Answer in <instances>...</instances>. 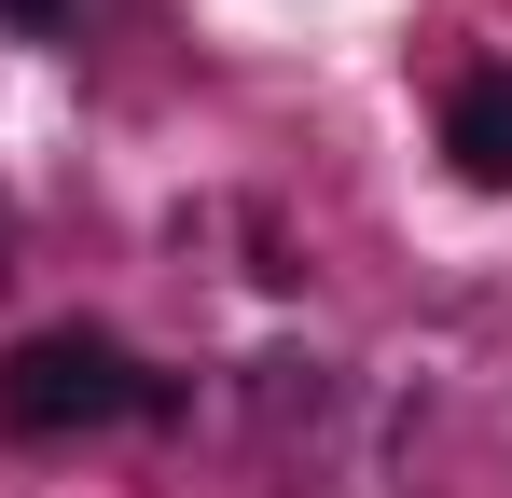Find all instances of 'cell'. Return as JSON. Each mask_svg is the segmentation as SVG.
<instances>
[{
    "label": "cell",
    "mask_w": 512,
    "mask_h": 498,
    "mask_svg": "<svg viewBox=\"0 0 512 498\" xmlns=\"http://www.w3.org/2000/svg\"><path fill=\"white\" fill-rule=\"evenodd\" d=\"M0 14H14V28H56V14H70V0H0Z\"/></svg>",
    "instance_id": "3"
},
{
    "label": "cell",
    "mask_w": 512,
    "mask_h": 498,
    "mask_svg": "<svg viewBox=\"0 0 512 498\" xmlns=\"http://www.w3.org/2000/svg\"><path fill=\"white\" fill-rule=\"evenodd\" d=\"M443 153H457V180L512 194V70H471L457 97H443Z\"/></svg>",
    "instance_id": "2"
},
{
    "label": "cell",
    "mask_w": 512,
    "mask_h": 498,
    "mask_svg": "<svg viewBox=\"0 0 512 498\" xmlns=\"http://www.w3.org/2000/svg\"><path fill=\"white\" fill-rule=\"evenodd\" d=\"M111 415H167V388H139L111 332L70 319V332H28L0 360V429L14 443H70V429H111Z\"/></svg>",
    "instance_id": "1"
}]
</instances>
